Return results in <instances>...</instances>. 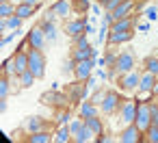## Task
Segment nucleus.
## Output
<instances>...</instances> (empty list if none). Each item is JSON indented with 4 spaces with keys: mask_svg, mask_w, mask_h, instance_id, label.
Here are the masks:
<instances>
[{
    "mask_svg": "<svg viewBox=\"0 0 158 143\" xmlns=\"http://www.w3.org/2000/svg\"><path fill=\"white\" fill-rule=\"evenodd\" d=\"M46 65H48V61H46L44 50L31 48V50H28V69L37 76V80H41V78L46 76Z\"/></svg>",
    "mask_w": 158,
    "mask_h": 143,
    "instance_id": "f257e3e1",
    "label": "nucleus"
},
{
    "mask_svg": "<svg viewBox=\"0 0 158 143\" xmlns=\"http://www.w3.org/2000/svg\"><path fill=\"white\" fill-rule=\"evenodd\" d=\"M139 80H141V69H139V67H134V69H130V72L117 76V85H119V89L126 91V93H136Z\"/></svg>",
    "mask_w": 158,
    "mask_h": 143,
    "instance_id": "f03ea898",
    "label": "nucleus"
},
{
    "mask_svg": "<svg viewBox=\"0 0 158 143\" xmlns=\"http://www.w3.org/2000/svg\"><path fill=\"white\" fill-rule=\"evenodd\" d=\"M121 95L115 91V89H106V93H104V100L100 102V108H102V115H115V113H119V108H121Z\"/></svg>",
    "mask_w": 158,
    "mask_h": 143,
    "instance_id": "7ed1b4c3",
    "label": "nucleus"
},
{
    "mask_svg": "<svg viewBox=\"0 0 158 143\" xmlns=\"http://www.w3.org/2000/svg\"><path fill=\"white\" fill-rule=\"evenodd\" d=\"M152 102H154V100H149V102H139V111H136L134 124H136V128H139L141 132H147V128L152 126Z\"/></svg>",
    "mask_w": 158,
    "mask_h": 143,
    "instance_id": "20e7f679",
    "label": "nucleus"
},
{
    "mask_svg": "<svg viewBox=\"0 0 158 143\" xmlns=\"http://www.w3.org/2000/svg\"><path fill=\"white\" fill-rule=\"evenodd\" d=\"M136 111H139V100H136V98H128V100L121 102V108H119L117 115H119V119H121L123 124H134Z\"/></svg>",
    "mask_w": 158,
    "mask_h": 143,
    "instance_id": "39448f33",
    "label": "nucleus"
},
{
    "mask_svg": "<svg viewBox=\"0 0 158 143\" xmlns=\"http://www.w3.org/2000/svg\"><path fill=\"white\" fill-rule=\"evenodd\" d=\"M117 141L119 143H141V141H145V132H141L136 128V124H126V128L119 132Z\"/></svg>",
    "mask_w": 158,
    "mask_h": 143,
    "instance_id": "423d86ee",
    "label": "nucleus"
},
{
    "mask_svg": "<svg viewBox=\"0 0 158 143\" xmlns=\"http://www.w3.org/2000/svg\"><path fill=\"white\" fill-rule=\"evenodd\" d=\"M87 24H89V18H87V15L65 20V35H67L69 39H74V37H78V35H82V33H85Z\"/></svg>",
    "mask_w": 158,
    "mask_h": 143,
    "instance_id": "0eeeda50",
    "label": "nucleus"
},
{
    "mask_svg": "<svg viewBox=\"0 0 158 143\" xmlns=\"http://www.w3.org/2000/svg\"><path fill=\"white\" fill-rule=\"evenodd\" d=\"M24 37L28 39V46H31V48H35V50H44V48L48 46V39H46V33H44L41 24L33 26V28H31Z\"/></svg>",
    "mask_w": 158,
    "mask_h": 143,
    "instance_id": "6e6552de",
    "label": "nucleus"
},
{
    "mask_svg": "<svg viewBox=\"0 0 158 143\" xmlns=\"http://www.w3.org/2000/svg\"><path fill=\"white\" fill-rule=\"evenodd\" d=\"M115 67H117V72H119V74H126V72H130V69H134V67H136V57H134L130 50H121V52H119V57H117Z\"/></svg>",
    "mask_w": 158,
    "mask_h": 143,
    "instance_id": "1a4fd4ad",
    "label": "nucleus"
},
{
    "mask_svg": "<svg viewBox=\"0 0 158 143\" xmlns=\"http://www.w3.org/2000/svg\"><path fill=\"white\" fill-rule=\"evenodd\" d=\"M67 102H69V98L65 93H59V89H52L41 95V104H54L56 108H67Z\"/></svg>",
    "mask_w": 158,
    "mask_h": 143,
    "instance_id": "9d476101",
    "label": "nucleus"
},
{
    "mask_svg": "<svg viewBox=\"0 0 158 143\" xmlns=\"http://www.w3.org/2000/svg\"><path fill=\"white\" fill-rule=\"evenodd\" d=\"M22 130H24L26 134H33V132H39V130H48V121H46L44 117H39V115H31V117L24 119Z\"/></svg>",
    "mask_w": 158,
    "mask_h": 143,
    "instance_id": "9b49d317",
    "label": "nucleus"
},
{
    "mask_svg": "<svg viewBox=\"0 0 158 143\" xmlns=\"http://www.w3.org/2000/svg\"><path fill=\"white\" fill-rule=\"evenodd\" d=\"M136 13V0H123L121 5H117L110 15H113V22L115 20H121V18H128V15H134Z\"/></svg>",
    "mask_w": 158,
    "mask_h": 143,
    "instance_id": "f8f14e48",
    "label": "nucleus"
},
{
    "mask_svg": "<svg viewBox=\"0 0 158 143\" xmlns=\"http://www.w3.org/2000/svg\"><path fill=\"white\" fill-rule=\"evenodd\" d=\"M93 67H95V61L93 59H85V61H76V69H74V78L76 80H87L91 74H93Z\"/></svg>",
    "mask_w": 158,
    "mask_h": 143,
    "instance_id": "ddd939ff",
    "label": "nucleus"
},
{
    "mask_svg": "<svg viewBox=\"0 0 158 143\" xmlns=\"http://www.w3.org/2000/svg\"><path fill=\"white\" fill-rule=\"evenodd\" d=\"M100 113H102L100 104H95V102H91V100L78 102V108H76V115H78V117L87 119V117H93V115H100Z\"/></svg>",
    "mask_w": 158,
    "mask_h": 143,
    "instance_id": "4468645a",
    "label": "nucleus"
},
{
    "mask_svg": "<svg viewBox=\"0 0 158 143\" xmlns=\"http://www.w3.org/2000/svg\"><path fill=\"white\" fill-rule=\"evenodd\" d=\"M132 37H134V28H130V31H119V33H110V31H108L106 44H110V46H121V44L132 41Z\"/></svg>",
    "mask_w": 158,
    "mask_h": 143,
    "instance_id": "2eb2a0df",
    "label": "nucleus"
},
{
    "mask_svg": "<svg viewBox=\"0 0 158 143\" xmlns=\"http://www.w3.org/2000/svg\"><path fill=\"white\" fill-rule=\"evenodd\" d=\"M156 82H158V76L152 74V72H147V69H143V72H141V80H139V89H136V91H152V93H154Z\"/></svg>",
    "mask_w": 158,
    "mask_h": 143,
    "instance_id": "dca6fc26",
    "label": "nucleus"
},
{
    "mask_svg": "<svg viewBox=\"0 0 158 143\" xmlns=\"http://www.w3.org/2000/svg\"><path fill=\"white\" fill-rule=\"evenodd\" d=\"M50 9L56 13V18L69 20V13H72V0H56V2H54Z\"/></svg>",
    "mask_w": 158,
    "mask_h": 143,
    "instance_id": "f3484780",
    "label": "nucleus"
},
{
    "mask_svg": "<svg viewBox=\"0 0 158 143\" xmlns=\"http://www.w3.org/2000/svg\"><path fill=\"white\" fill-rule=\"evenodd\" d=\"M39 24H41V28H44V33H46V39H48V44H54V41H56V37H59V28H56V22H48V20H41Z\"/></svg>",
    "mask_w": 158,
    "mask_h": 143,
    "instance_id": "a211bd4d",
    "label": "nucleus"
},
{
    "mask_svg": "<svg viewBox=\"0 0 158 143\" xmlns=\"http://www.w3.org/2000/svg\"><path fill=\"white\" fill-rule=\"evenodd\" d=\"M74 141V134L69 130V126H56V132H54V143H69Z\"/></svg>",
    "mask_w": 158,
    "mask_h": 143,
    "instance_id": "6ab92c4d",
    "label": "nucleus"
},
{
    "mask_svg": "<svg viewBox=\"0 0 158 143\" xmlns=\"http://www.w3.org/2000/svg\"><path fill=\"white\" fill-rule=\"evenodd\" d=\"M85 124L95 132V137H100L102 132H106V126H104V119H100V115H93V117H87Z\"/></svg>",
    "mask_w": 158,
    "mask_h": 143,
    "instance_id": "aec40b11",
    "label": "nucleus"
},
{
    "mask_svg": "<svg viewBox=\"0 0 158 143\" xmlns=\"http://www.w3.org/2000/svg\"><path fill=\"white\" fill-rule=\"evenodd\" d=\"M74 141H76V143H89V141H95V132L85 124V126L80 128V132L74 134Z\"/></svg>",
    "mask_w": 158,
    "mask_h": 143,
    "instance_id": "412c9836",
    "label": "nucleus"
},
{
    "mask_svg": "<svg viewBox=\"0 0 158 143\" xmlns=\"http://www.w3.org/2000/svg\"><path fill=\"white\" fill-rule=\"evenodd\" d=\"M31 143H50L54 141V134H50V130H39V132H33V134H26Z\"/></svg>",
    "mask_w": 158,
    "mask_h": 143,
    "instance_id": "4be33fe9",
    "label": "nucleus"
},
{
    "mask_svg": "<svg viewBox=\"0 0 158 143\" xmlns=\"http://www.w3.org/2000/svg\"><path fill=\"white\" fill-rule=\"evenodd\" d=\"M35 80H37V76H35L31 69H26V72L18 74V82H20V87H22V89H28V87H33V85H35Z\"/></svg>",
    "mask_w": 158,
    "mask_h": 143,
    "instance_id": "5701e85b",
    "label": "nucleus"
},
{
    "mask_svg": "<svg viewBox=\"0 0 158 143\" xmlns=\"http://www.w3.org/2000/svg\"><path fill=\"white\" fill-rule=\"evenodd\" d=\"M91 48H93V46H89V48H78V46H74V48H72V52H69V57H72L74 61L91 59Z\"/></svg>",
    "mask_w": 158,
    "mask_h": 143,
    "instance_id": "b1692460",
    "label": "nucleus"
},
{
    "mask_svg": "<svg viewBox=\"0 0 158 143\" xmlns=\"http://www.w3.org/2000/svg\"><path fill=\"white\" fill-rule=\"evenodd\" d=\"M2 74H5V76H18V65H15V54H11L9 59H5V63H2Z\"/></svg>",
    "mask_w": 158,
    "mask_h": 143,
    "instance_id": "393cba45",
    "label": "nucleus"
},
{
    "mask_svg": "<svg viewBox=\"0 0 158 143\" xmlns=\"http://www.w3.org/2000/svg\"><path fill=\"white\" fill-rule=\"evenodd\" d=\"M15 15H20L22 20H28V18H33V15H35V7H31V5H24V2H18Z\"/></svg>",
    "mask_w": 158,
    "mask_h": 143,
    "instance_id": "a878e982",
    "label": "nucleus"
},
{
    "mask_svg": "<svg viewBox=\"0 0 158 143\" xmlns=\"http://www.w3.org/2000/svg\"><path fill=\"white\" fill-rule=\"evenodd\" d=\"M15 54V65H18V74L28 69V52H13Z\"/></svg>",
    "mask_w": 158,
    "mask_h": 143,
    "instance_id": "bb28decb",
    "label": "nucleus"
},
{
    "mask_svg": "<svg viewBox=\"0 0 158 143\" xmlns=\"http://www.w3.org/2000/svg\"><path fill=\"white\" fill-rule=\"evenodd\" d=\"M143 69H147V72H152V74H156V76H158V54L147 57V59L143 61Z\"/></svg>",
    "mask_w": 158,
    "mask_h": 143,
    "instance_id": "cd10ccee",
    "label": "nucleus"
},
{
    "mask_svg": "<svg viewBox=\"0 0 158 143\" xmlns=\"http://www.w3.org/2000/svg\"><path fill=\"white\" fill-rule=\"evenodd\" d=\"M72 117H74V115H72L67 108H59L54 119H56V126H65V124H69V121H72Z\"/></svg>",
    "mask_w": 158,
    "mask_h": 143,
    "instance_id": "c85d7f7f",
    "label": "nucleus"
},
{
    "mask_svg": "<svg viewBox=\"0 0 158 143\" xmlns=\"http://www.w3.org/2000/svg\"><path fill=\"white\" fill-rule=\"evenodd\" d=\"M15 9H18V5H13V2H0V18L15 15Z\"/></svg>",
    "mask_w": 158,
    "mask_h": 143,
    "instance_id": "c756f323",
    "label": "nucleus"
},
{
    "mask_svg": "<svg viewBox=\"0 0 158 143\" xmlns=\"http://www.w3.org/2000/svg\"><path fill=\"white\" fill-rule=\"evenodd\" d=\"M67 126H69V130H72V134H78V132H80V128L85 126V119L76 115V117H72V121H69Z\"/></svg>",
    "mask_w": 158,
    "mask_h": 143,
    "instance_id": "7c9ffc66",
    "label": "nucleus"
},
{
    "mask_svg": "<svg viewBox=\"0 0 158 143\" xmlns=\"http://www.w3.org/2000/svg\"><path fill=\"white\" fill-rule=\"evenodd\" d=\"M143 15H145L149 22H156V20H158V7H156V5H147V9L143 11Z\"/></svg>",
    "mask_w": 158,
    "mask_h": 143,
    "instance_id": "2f4dec72",
    "label": "nucleus"
},
{
    "mask_svg": "<svg viewBox=\"0 0 158 143\" xmlns=\"http://www.w3.org/2000/svg\"><path fill=\"white\" fill-rule=\"evenodd\" d=\"M145 141H149V143H158V126H149L147 128V132H145Z\"/></svg>",
    "mask_w": 158,
    "mask_h": 143,
    "instance_id": "473e14b6",
    "label": "nucleus"
},
{
    "mask_svg": "<svg viewBox=\"0 0 158 143\" xmlns=\"http://www.w3.org/2000/svg\"><path fill=\"white\" fill-rule=\"evenodd\" d=\"M18 37H20V31H9L7 35H2V41H0V46L5 48L7 44H13V41H15Z\"/></svg>",
    "mask_w": 158,
    "mask_h": 143,
    "instance_id": "72a5a7b5",
    "label": "nucleus"
},
{
    "mask_svg": "<svg viewBox=\"0 0 158 143\" xmlns=\"http://www.w3.org/2000/svg\"><path fill=\"white\" fill-rule=\"evenodd\" d=\"M72 41H74V46H78V48H89V46H91V44H89V35H87V33H82V35H78V37H74Z\"/></svg>",
    "mask_w": 158,
    "mask_h": 143,
    "instance_id": "f704fd0d",
    "label": "nucleus"
},
{
    "mask_svg": "<svg viewBox=\"0 0 158 143\" xmlns=\"http://www.w3.org/2000/svg\"><path fill=\"white\" fill-rule=\"evenodd\" d=\"M74 69H76V61L69 57V59L63 63V69H61V72H63V74H74Z\"/></svg>",
    "mask_w": 158,
    "mask_h": 143,
    "instance_id": "c9c22d12",
    "label": "nucleus"
},
{
    "mask_svg": "<svg viewBox=\"0 0 158 143\" xmlns=\"http://www.w3.org/2000/svg\"><path fill=\"white\" fill-rule=\"evenodd\" d=\"M85 82H87V87H89L91 91H95V89H100V78H98L95 74H91V76H89V78H87Z\"/></svg>",
    "mask_w": 158,
    "mask_h": 143,
    "instance_id": "e433bc0d",
    "label": "nucleus"
},
{
    "mask_svg": "<svg viewBox=\"0 0 158 143\" xmlns=\"http://www.w3.org/2000/svg\"><path fill=\"white\" fill-rule=\"evenodd\" d=\"M104 93H106V91H102V89H95V91L91 93V98H89V100H91V102H95V104H100V102L104 100Z\"/></svg>",
    "mask_w": 158,
    "mask_h": 143,
    "instance_id": "4c0bfd02",
    "label": "nucleus"
},
{
    "mask_svg": "<svg viewBox=\"0 0 158 143\" xmlns=\"http://www.w3.org/2000/svg\"><path fill=\"white\" fill-rule=\"evenodd\" d=\"M95 141H98V143H113V141H117V139H115L113 134H108V132H102L100 137H95Z\"/></svg>",
    "mask_w": 158,
    "mask_h": 143,
    "instance_id": "58836bf2",
    "label": "nucleus"
},
{
    "mask_svg": "<svg viewBox=\"0 0 158 143\" xmlns=\"http://www.w3.org/2000/svg\"><path fill=\"white\" fill-rule=\"evenodd\" d=\"M76 5H78V9H80L82 13L91 9V2H89V0H76Z\"/></svg>",
    "mask_w": 158,
    "mask_h": 143,
    "instance_id": "ea45409f",
    "label": "nucleus"
},
{
    "mask_svg": "<svg viewBox=\"0 0 158 143\" xmlns=\"http://www.w3.org/2000/svg\"><path fill=\"white\" fill-rule=\"evenodd\" d=\"M121 2H123V0H108V2L104 5V11H113V9H115L117 5H121Z\"/></svg>",
    "mask_w": 158,
    "mask_h": 143,
    "instance_id": "a19ab883",
    "label": "nucleus"
},
{
    "mask_svg": "<svg viewBox=\"0 0 158 143\" xmlns=\"http://www.w3.org/2000/svg\"><path fill=\"white\" fill-rule=\"evenodd\" d=\"M93 74H95V76H98L100 80H106V78H108V72H104V67H100V69H95Z\"/></svg>",
    "mask_w": 158,
    "mask_h": 143,
    "instance_id": "79ce46f5",
    "label": "nucleus"
},
{
    "mask_svg": "<svg viewBox=\"0 0 158 143\" xmlns=\"http://www.w3.org/2000/svg\"><path fill=\"white\" fill-rule=\"evenodd\" d=\"M20 2H24V5H31V7H41V2H44V0H20Z\"/></svg>",
    "mask_w": 158,
    "mask_h": 143,
    "instance_id": "37998d69",
    "label": "nucleus"
},
{
    "mask_svg": "<svg viewBox=\"0 0 158 143\" xmlns=\"http://www.w3.org/2000/svg\"><path fill=\"white\" fill-rule=\"evenodd\" d=\"M102 9H104V7H102V5H100V2H98V5H93V7H91V11H93V13H100V11H102Z\"/></svg>",
    "mask_w": 158,
    "mask_h": 143,
    "instance_id": "c03bdc74",
    "label": "nucleus"
},
{
    "mask_svg": "<svg viewBox=\"0 0 158 143\" xmlns=\"http://www.w3.org/2000/svg\"><path fill=\"white\" fill-rule=\"evenodd\" d=\"M85 33H87V35H93V33H95V28H93L91 24H87V28H85Z\"/></svg>",
    "mask_w": 158,
    "mask_h": 143,
    "instance_id": "a18cd8bd",
    "label": "nucleus"
},
{
    "mask_svg": "<svg viewBox=\"0 0 158 143\" xmlns=\"http://www.w3.org/2000/svg\"><path fill=\"white\" fill-rule=\"evenodd\" d=\"M7 111V100H0V113Z\"/></svg>",
    "mask_w": 158,
    "mask_h": 143,
    "instance_id": "49530a36",
    "label": "nucleus"
},
{
    "mask_svg": "<svg viewBox=\"0 0 158 143\" xmlns=\"http://www.w3.org/2000/svg\"><path fill=\"white\" fill-rule=\"evenodd\" d=\"M154 95L158 98V82H156V87H154Z\"/></svg>",
    "mask_w": 158,
    "mask_h": 143,
    "instance_id": "de8ad7c7",
    "label": "nucleus"
},
{
    "mask_svg": "<svg viewBox=\"0 0 158 143\" xmlns=\"http://www.w3.org/2000/svg\"><path fill=\"white\" fill-rule=\"evenodd\" d=\"M98 2H100V5H102V7H104V5H106V2H108V0H98Z\"/></svg>",
    "mask_w": 158,
    "mask_h": 143,
    "instance_id": "09e8293b",
    "label": "nucleus"
},
{
    "mask_svg": "<svg viewBox=\"0 0 158 143\" xmlns=\"http://www.w3.org/2000/svg\"><path fill=\"white\" fill-rule=\"evenodd\" d=\"M54 2H56V0H54Z\"/></svg>",
    "mask_w": 158,
    "mask_h": 143,
    "instance_id": "8fccbe9b",
    "label": "nucleus"
}]
</instances>
